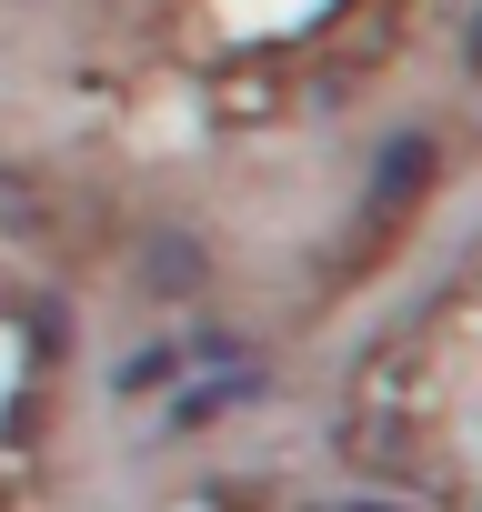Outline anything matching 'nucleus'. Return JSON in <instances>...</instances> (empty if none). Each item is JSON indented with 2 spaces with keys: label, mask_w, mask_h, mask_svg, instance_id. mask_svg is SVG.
<instances>
[{
  "label": "nucleus",
  "mask_w": 482,
  "mask_h": 512,
  "mask_svg": "<svg viewBox=\"0 0 482 512\" xmlns=\"http://www.w3.org/2000/svg\"><path fill=\"white\" fill-rule=\"evenodd\" d=\"M151 292H201V241H151Z\"/></svg>",
  "instance_id": "nucleus-1"
},
{
  "label": "nucleus",
  "mask_w": 482,
  "mask_h": 512,
  "mask_svg": "<svg viewBox=\"0 0 482 512\" xmlns=\"http://www.w3.org/2000/svg\"><path fill=\"white\" fill-rule=\"evenodd\" d=\"M422 171H432V141H392V151H382V201H412Z\"/></svg>",
  "instance_id": "nucleus-2"
},
{
  "label": "nucleus",
  "mask_w": 482,
  "mask_h": 512,
  "mask_svg": "<svg viewBox=\"0 0 482 512\" xmlns=\"http://www.w3.org/2000/svg\"><path fill=\"white\" fill-rule=\"evenodd\" d=\"M252 392H262L252 372H231V382H211V392H191V402H171V422H211L221 402H252Z\"/></svg>",
  "instance_id": "nucleus-3"
},
{
  "label": "nucleus",
  "mask_w": 482,
  "mask_h": 512,
  "mask_svg": "<svg viewBox=\"0 0 482 512\" xmlns=\"http://www.w3.org/2000/svg\"><path fill=\"white\" fill-rule=\"evenodd\" d=\"M181 362H191V352H181V342H151V352H141V362H121V392H151V382H161V372H171V382H181Z\"/></svg>",
  "instance_id": "nucleus-4"
},
{
  "label": "nucleus",
  "mask_w": 482,
  "mask_h": 512,
  "mask_svg": "<svg viewBox=\"0 0 482 512\" xmlns=\"http://www.w3.org/2000/svg\"><path fill=\"white\" fill-rule=\"evenodd\" d=\"M472 61H482V31H472Z\"/></svg>",
  "instance_id": "nucleus-5"
}]
</instances>
